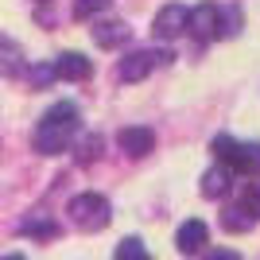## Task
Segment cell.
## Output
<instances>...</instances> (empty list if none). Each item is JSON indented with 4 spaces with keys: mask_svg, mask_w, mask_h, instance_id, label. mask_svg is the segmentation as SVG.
Segmentation results:
<instances>
[{
    "mask_svg": "<svg viewBox=\"0 0 260 260\" xmlns=\"http://www.w3.org/2000/svg\"><path fill=\"white\" fill-rule=\"evenodd\" d=\"M202 260H241V252L237 249H206Z\"/></svg>",
    "mask_w": 260,
    "mask_h": 260,
    "instance_id": "d6986e66",
    "label": "cell"
},
{
    "mask_svg": "<svg viewBox=\"0 0 260 260\" xmlns=\"http://www.w3.org/2000/svg\"><path fill=\"white\" fill-rule=\"evenodd\" d=\"M89 74H93V62H89L86 54L66 51V54L54 58V78H62V82H86Z\"/></svg>",
    "mask_w": 260,
    "mask_h": 260,
    "instance_id": "5b68a950",
    "label": "cell"
},
{
    "mask_svg": "<svg viewBox=\"0 0 260 260\" xmlns=\"http://www.w3.org/2000/svg\"><path fill=\"white\" fill-rule=\"evenodd\" d=\"M186 31L194 39H214L217 35V4H194L186 16Z\"/></svg>",
    "mask_w": 260,
    "mask_h": 260,
    "instance_id": "8992f818",
    "label": "cell"
},
{
    "mask_svg": "<svg viewBox=\"0 0 260 260\" xmlns=\"http://www.w3.org/2000/svg\"><path fill=\"white\" fill-rule=\"evenodd\" d=\"M214 155L221 167H229L233 175H260V144H245L233 136H217Z\"/></svg>",
    "mask_w": 260,
    "mask_h": 260,
    "instance_id": "7a4b0ae2",
    "label": "cell"
},
{
    "mask_svg": "<svg viewBox=\"0 0 260 260\" xmlns=\"http://www.w3.org/2000/svg\"><path fill=\"white\" fill-rule=\"evenodd\" d=\"M31 82H35L39 89H43L47 82H54V66H35V70H31Z\"/></svg>",
    "mask_w": 260,
    "mask_h": 260,
    "instance_id": "ac0fdd59",
    "label": "cell"
},
{
    "mask_svg": "<svg viewBox=\"0 0 260 260\" xmlns=\"http://www.w3.org/2000/svg\"><path fill=\"white\" fill-rule=\"evenodd\" d=\"M4 260H27V256H20V252H8V256H4Z\"/></svg>",
    "mask_w": 260,
    "mask_h": 260,
    "instance_id": "ffe728a7",
    "label": "cell"
},
{
    "mask_svg": "<svg viewBox=\"0 0 260 260\" xmlns=\"http://www.w3.org/2000/svg\"><path fill=\"white\" fill-rule=\"evenodd\" d=\"M155 58H159V54H152V51H132V54H124L120 66H117L120 82H144V78L152 74Z\"/></svg>",
    "mask_w": 260,
    "mask_h": 260,
    "instance_id": "52a82bcc",
    "label": "cell"
},
{
    "mask_svg": "<svg viewBox=\"0 0 260 260\" xmlns=\"http://www.w3.org/2000/svg\"><path fill=\"white\" fill-rule=\"evenodd\" d=\"M186 16H190V8H183V4H163V8L155 12V20H152V35L159 43L183 35L186 31Z\"/></svg>",
    "mask_w": 260,
    "mask_h": 260,
    "instance_id": "277c9868",
    "label": "cell"
},
{
    "mask_svg": "<svg viewBox=\"0 0 260 260\" xmlns=\"http://www.w3.org/2000/svg\"><path fill=\"white\" fill-rule=\"evenodd\" d=\"M155 148V132L144 128V124H132V128H120V152L128 155H148Z\"/></svg>",
    "mask_w": 260,
    "mask_h": 260,
    "instance_id": "9c48e42d",
    "label": "cell"
},
{
    "mask_svg": "<svg viewBox=\"0 0 260 260\" xmlns=\"http://www.w3.org/2000/svg\"><path fill=\"white\" fill-rule=\"evenodd\" d=\"M229 183H233V171L217 163V167H210V171L202 175V194H206V198H221L229 190Z\"/></svg>",
    "mask_w": 260,
    "mask_h": 260,
    "instance_id": "8fae6325",
    "label": "cell"
},
{
    "mask_svg": "<svg viewBox=\"0 0 260 260\" xmlns=\"http://www.w3.org/2000/svg\"><path fill=\"white\" fill-rule=\"evenodd\" d=\"M78 105L74 101H58V105H51L43 113V120H39V128H35V152L43 155H58L70 148V140L78 136Z\"/></svg>",
    "mask_w": 260,
    "mask_h": 260,
    "instance_id": "6da1fadb",
    "label": "cell"
},
{
    "mask_svg": "<svg viewBox=\"0 0 260 260\" xmlns=\"http://www.w3.org/2000/svg\"><path fill=\"white\" fill-rule=\"evenodd\" d=\"M175 245L183 252H198L210 245V225L206 221H198V217H190V221H183L179 225V233H175Z\"/></svg>",
    "mask_w": 260,
    "mask_h": 260,
    "instance_id": "ba28073f",
    "label": "cell"
},
{
    "mask_svg": "<svg viewBox=\"0 0 260 260\" xmlns=\"http://www.w3.org/2000/svg\"><path fill=\"white\" fill-rule=\"evenodd\" d=\"M117 260H148V249H144L136 237H124L117 245Z\"/></svg>",
    "mask_w": 260,
    "mask_h": 260,
    "instance_id": "5bb4252c",
    "label": "cell"
},
{
    "mask_svg": "<svg viewBox=\"0 0 260 260\" xmlns=\"http://www.w3.org/2000/svg\"><path fill=\"white\" fill-rule=\"evenodd\" d=\"M252 221H256V217H252L245 206H241V210H237V206H229L225 214H221V225H225L229 233H249V229H252Z\"/></svg>",
    "mask_w": 260,
    "mask_h": 260,
    "instance_id": "7c38bea8",
    "label": "cell"
},
{
    "mask_svg": "<svg viewBox=\"0 0 260 260\" xmlns=\"http://www.w3.org/2000/svg\"><path fill=\"white\" fill-rule=\"evenodd\" d=\"M128 39H132V27H128V23H120V20L93 23V43H98V47H120V43H128Z\"/></svg>",
    "mask_w": 260,
    "mask_h": 260,
    "instance_id": "30bf717a",
    "label": "cell"
},
{
    "mask_svg": "<svg viewBox=\"0 0 260 260\" xmlns=\"http://www.w3.org/2000/svg\"><path fill=\"white\" fill-rule=\"evenodd\" d=\"M241 31V12L237 8H217V35L229 39V35Z\"/></svg>",
    "mask_w": 260,
    "mask_h": 260,
    "instance_id": "4fadbf2b",
    "label": "cell"
},
{
    "mask_svg": "<svg viewBox=\"0 0 260 260\" xmlns=\"http://www.w3.org/2000/svg\"><path fill=\"white\" fill-rule=\"evenodd\" d=\"M70 221H74L78 229L98 233V229L109 225V202L101 194H78V198H70Z\"/></svg>",
    "mask_w": 260,
    "mask_h": 260,
    "instance_id": "3957f363",
    "label": "cell"
},
{
    "mask_svg": "<svg viewBox=\"0 0 260 260\" xmlns=\"http://www.w3.org/2000/svg\"><path fill=\"white\" fill-rule=\"evenodd\" d=\"M148 260H152V256H148Z\"/></svg>",
    "mask_w": 260,
    "mask_h": 260,
    "instance_id": "44dd1931",
    "label": "cell"
},
{
    "mask_svg": "<svg viewBox=\"0 0 260 260\" xmlns=\"http://www.w3.org/2000/svg\"><path fill=\"white\" fill-rule=\"evenodd\" d=\"M241 206L249 210L252 217H260V183H252L249 190H245V202H241Z\"/></svg>",
    "mask_w": 260,
    "mask_h": 260,
    "instance_id": "e0dca14e",
    "label": "cell"
},
{
    "mask_svg": "<svg viewBox=\"0 0 260 260\" xmlns=\"http://www.w3.org/2000/svg\"><path fill=\"white\" fill-rule=\"evenodd\" d=\"M113 0H74V12L78 16H93V12H105Z\"/></svg>",
    "mask_w": 260,
    "mask_h": 260,
    "instance_id": "2e32d148",
    "label": "cell"
},
{
    "mask_svg": "<svg viewBox=\"0 0 260 260\" xmlns=\"http://www.w3.org/2000/svg\"><path fill=\"white\" fill-rule=\"evenodd\" d=\"M23 233H27V237H58V225H54V221H23Z\"/></svg>",
    "mask_w": 260,
    "mask_h": 260,
    "instance_id": "9a60e30c",
    "label": "cell"
}]
</instances>
